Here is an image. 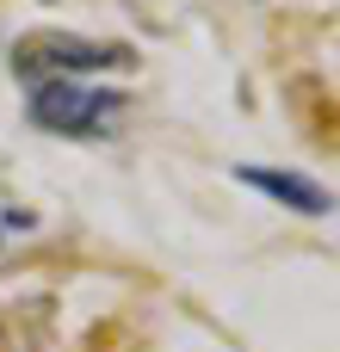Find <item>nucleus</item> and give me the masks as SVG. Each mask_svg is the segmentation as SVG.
<instances>
[{"instance_id": "obj_1", "label": "nucleus", "mask_w": 340, "mask_h": 352, "mask_svg": "<svg viewBox=\"0 0 340 352\" xmlns=\"http://www.w3.org/2000/svg\"><path fill=\"white\" fill-rule=\"evenodd\" d=\"M118 93H93V87H74L68 74H56V80H43L37 93H31V118L43 124V130H68V136H93V130H105L111 118H118Z\"/></svg>"}, {"instance_id": "obj_2", "label": "nucleus", "mask_w": 340, "mask_h": 352, "mask_svg": "<svg viewBox=\"0 0 340 352\" xmlns=\"http://www.w3.org/2000/svg\"><path fill=\"white\" fill-rule=\"evenodd\" d=\"M111 62H124V50H111V43H87V37H31L25 43V56H19V68H111Z\"/></svg>"}, {"instance_id": "obj_3", "label": "nucleus", "mask_w": 340, "mask_h": 352, "mask_svg": "<svg viewBox=\"0 0 340 352\" xmlns=\"http://www.w3.org/2000/svg\"><path fill=\"white\" fill-rule=\"evenodd\" d=\"M242 179H248V186H260V192H273V198H285L291 210H328V192H322V186H310V179H291V173H260V167H248Z\"/></svg>"}]
</instances>
